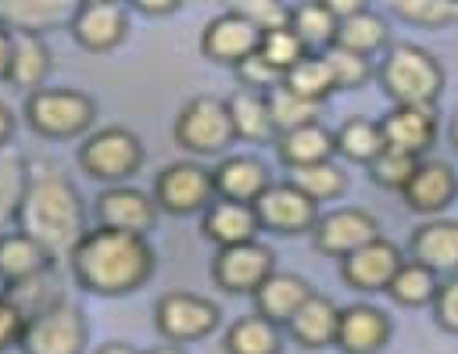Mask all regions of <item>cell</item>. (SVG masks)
Wrapping results in <instances>:
<instances>
[{
	"mask_svg": "<svg viewBox=\"0 0 458 354\" xmlns=\"http://www.w3.org/2000/svg\"><path fill=\"white\" fill-rule=\"evenodd\" d=\"M68 257L79 286L100 297L132 293L154 275V250L147 236L125 229H107V225L86 229Z\"/></svg>",
	"mask_w": 458,
	"mask_h": 354,
	"instance_id": "6da1fadb",
	"label": "cell"
},
{
	"mask_svg": "<svg viewBox=\"0 0 458 354\" xmlns=\"http://www.w3.org/2000/svg\"><path fill=\"white\" fill-rule=\"evenodd\" d=\"M18 229L47 247L50 257H68L72 247L86 232L82 200L64 172L54 164H36L25 182V197L18 207Z\"/></svg>",
	"mask_w": 458,
	"mask_h": 354,
	"instance_id": "7a4b0ae2",
	"label": "cell"
},
{
	"mask_svg": "<svg viewBox=\"0 0 458 354\" xmlns=\"http://www.w3.org/2000/svg\"><path fill=\"white\" fill-rule=\"evenodd\" d=\"M379 82L394 104L433 107L440 100V89H444V68L429 50L401 43L383 57Z\"/></svg>",
	"mask_w": 458,
	"mask_h": 354,
	"instance_id": "3957f363",
	"label": "cell"
},
{
	"mask_svg": "<svg viewBox=\"0 0 458 354\" xmlns=\"http://www.w3.org/2000/svg\"><path fill=\"white\" fill-rule=\"evenodd\" d=\"M25 118L39 136L68 139L89 129L93 100L79 89H32L25 100Z\"/></svg>",
	"mask_w": 458,
	"mask_h": 354,
	"instance_id": "277c9868",
	"label": "cell"
},
{
	"mask_svg": "<svg viewBox=\"0 0 458 354\" xmlns=\"http://www.w3.org/2000/svg\"><path fill=\"white\" fill-rule=\"evenodd\" d=\"M18 347H21V354H82L86 318L68 300H57V304L29 315Z\"/></svg>",
	"mask_w": 458,
	"mask_h": 354,
	"instance_id": "5b68a950",
	"label": "cell"
},
{
	"mask_svg": "<svg viewBox=\"0 0 458 354\" xmlns=\"http://www.w3.org/2000/svg\"><path fill=\"white\" fill-rule=\"evenodd\" d=\"M79 164L86 175L104 179V182H125L129 175H136V168L143 164V143L136 139V132L111 125L93 132L82 147H79Z\"/></svg>",
	"mask_w": 458,
	"mask_h": 354,
	"instance_id": "8992f818",
	"label": "cell"
},
{
	"mask_svg": "<svg viewBox=\"0 0 458 354\" xmlns=\"http://www.w3.org/2000/svg\"><path fill=\"white\" fill-rule=\"evenodd\" d=\"M233 139V118L218 97H193L175 118V143L190 154H222Z\"/></svg>",
	"mask_w": 458,
	"mask_h": 354,
	"instance_id": "52a82bcc",
	"label": "cell"
},
{
	"mask_svg": "<svg viewBox=\"0 0 458 354\" xmlns=\"http://www.w3.org/2000/svg\"><path fill=\"white\" fill-rule=\"evenodd\" d=\"M154 200L168 215H197L215 200V175L197 161H175L157 172Z\"/></svg>",
	"mask_w": 458,
	"mask_h": 354,
	"instance_id": "ba28073f",
	"label": "cell"
},
{
	"mask_svg": "<svg viewBox=\"0 0 458 354\" xmlns=\"http://www.w3.org/2000/svg\"><path fill=\"white\" fill-rule=\"evenodd\" d=\"M154 322L168 343H193V340H204L218 325V308L208 297L175 290V293H165L157 300Z\"/></svg>",
	"mask_w": 458,
	"mask_h": 354,
	"instance_id": "9c48e42d",
	"label": "cell"
},
{
	"mask_svg": "<svg viewBox=\"0 0 458 354\" xmlns=\"http://www.w3.org/2000/svg\"><path fill=\"white\" fill-rule=\"evenodd\" d=\"M254 211H258L261 229L279 232V236L308 232L318 222V204L293 182H268V190L254 200Z\"/></svg>",
	"mask_w": 458,
	"mask_h": 354,
	"instance_id": "30bf717a",
	"label": "cell"
},
{
	"mask_svg": "<svg viewBox=\"0 0 458 354\" xmlns=\"http://www.w3.org/2000/svg\"><path fill=\"white\" fill-rule=\"evenodd\" d=\"M272 272H276L272 250L258 240L218 247V257L211 265V275L225 293H254Z\"/></svg>",
	"mask_w": 458,
	"mask_h": 354,
	"instance_id": "8fae6325",
	"label": "cell"
},
{
	"mask_svg": "<svg viewBox=\"0 0 458 354\" xmlns=\"http://www.w3.org/2000/svg\"><path fill=\"white\" fill-rule=\"evenodd\" d=\"M311 236H315V247L322 254L347 257L351 250H358V247H365L369 240L379 236V222L361 207H340V211L322 215L311 225Z\"/></svg>",
	"mask_w": 458,
	"mask_h": 354,
	"instance_id": "7c38bea8",
	"label": "cell"
},
{
	"mask_svg": "<svg viewBox=\"0 0 458 354\" xmlns=\"http://www.w3.org/2000/svg\"><path fill=\"white\" fill-rule=\"evenodd\" d=\"M401 250L397 243L376 236L369 240L365 247L351 250L347 257H340V272H344V282L351 290H361V293H379L386 290V282L394 279V272L401 268Z\"/></svg>",
	"mask_w": 458,
	"mask_h": 354,
	"instance_id": "4fadbf2b",
	"label": "cell"
},
{
	"mask_svg": "<svg viewBox=\"0 0 458 354\" xmlns=\"http://www.w3.org/2000/svg\"><path fill=\"white\" fill-rule=\"evenodd\" d=\"M97 222L107 229H125V232L147 236L157 222V200L136 186L114 182L97 197Z\"/></svg>",
	"mask_w": 458,
	"mask_h": 354,
	"instance_id": "5bb4252c",
	"label": "cell"
},
{
	"mask_svg": "<svg viewBox=\"0 0 458 354\" xmlns=\"http://www.w3.org/2000/svg\"><path fill=\"white\" fill-rule=\"evenodd\" d=\"M68 29H72L79 46L100 54V50H111L125 39L129 18H125V7L118 0H82V7L75 11Z\"/></svg>",
	"mask_w": 458,
	"mask_h": 354,
	"instance_id": "9a60e30c",
	"label": "cell"
},
{
	"mask_svg": "<svg viewBox=\"0 0 458 354\" xmlns=\"http://www.w3.org/2000/svg\"><path fill=\"white\" fill-rule=\"evenodd\" d=\"M258 43H261V29L250 25L247 18L233 14V11L211 18V21L204 25V36H200L204 57H211V61H218V64H233V68H236L243 57H250V54L258 50Z\"/></svg>",
	"mask_w": 458,
	"mask_h": 354,
	"instance_id": "2e32d148",
	"label": "cell"
},
{
	"mask_svg": "<svg viewBox=\"0 0 458 354\" xmlns=\"http://www.w3.org/2000/svg\"><path fill=\"white\" fill-rule=\"evenodd\" d=\"M379 132H383V147L422 157L437 139V114H433V107L394 104V111L379 122Z\"/></svg>",
	"mask_w": 458,
	"mask_h": 354,
	"instance_id": "e0dca14e",
	"label": "cell"
},
{
	"mask_svg": "<svg viewBox=\"0 0 458 354\" xmlns=\"http://www.w3.org/2000/svg\"><path fill=\"white\" fill-rule=\"evenodd\" d=\"M401 197L419 215H440L458 197V175L444 161H419L411 179L404 182Z\"/></svg>",
	"mask_w": 458,
	"mask_h": 354,
	"instance_id": "ac0fdd59",
	"label": "cell"
},
{
	"mask_svg": "<svg viewBox=\"0 0 458 354\" xmlns=\"http://www.w3.org/2000/svg\"><path fill=\"white\" fill-rule=\"evenodd\" d=\"M390 340V318L372 304H351L336 322V347L344 354H376Z\"/></svg>",
	"mask_w": 458,
	"mask_h": 354,
	"instance_id": "d6986e66",
	"label": "cell"
},
{
	"mask_svg": "<svg viewBox=\"0 0 458 354\" xmlns=\"http://www.w3.org/2000/svg\"><path fill=\"white\" fill-rule=\"evenodd\" d=\"M204 236L218 247H233V243H247L258 236L261 222H258V211L254 204H243V200H229V197H215L208 207H204V222H200Z\"/></svg>",
	"mask_w": 458,
	"mask_h": 354,
	"instance_id": "ffe728a7",
	"label": "cell"
},
{
	"mask_svg": "<svg viewBox=\"0 0 458 354\" xmlns=\"http://www.w3.org/2000/svg\"><path fill=\"white\" fill-rule=\"evenodd\" d=\"M408 254L415 261H422L426 268H433L437 275H454L458 272V222H451V218L422 222L411 232Z\"/></svg>",
	"mask_w": 458,
	"mask_h": 354,
	"instance_id": "44dd1931",
	"label": "cell"
},
{
	"mask_svg": "<svg viewBox=\"0 0 458 354\" xmlns=\"http://www.w3.org/2000/svg\"><path fill=\"white\" fill-rule=\"evenodd\" d=\"M82 0H0V21L14 32H43L72 25Z\"/></svg>",
	"mask_w": 458,
	"mask_h": 354,
	"instance_id": "7402d4cb",
	"label": "cell"
},
{
	"mask_svg": "<svg viewBox=\"0 0 458 354\" xmlns=\"http://www.w3.org/2000/svg\"><path fill=\"white\" fill-rule=\"evenodd\" d=\"M211 175H215V197H229V200H243V204H254L272 182L265 161H258L250 154L225 157L218 168H211Z\"/></svg>",
	"mask_w": 458,
	"mask_h": 354,
	"instance_id": "603a6c76",
	"label": "cell"
},
{
	"mask_svg": "<svg viewBox=\"0 0 458 354\" xmlns=\"http://www.w3.org/2000/svg\"><path fill=\"white\" fill-rule=\"evenodd\" d=\"M50 261L54 257L47 254V247L39 240H32L25 229H4L0 232V275L7 286L47 272Z\"/></svg>",
	"mask_w": 458,
	"mask_h": 354,
	"instance_id": "cb8c5ba5",
	"label": "cell"
},
{
	"mask_svg": "<svg viewBox=\"0 0 458 354\" xmlns=\"http://www.w3.org/2000/svg\"><path fill=\"white\" fill-rule=\"evenodd\" d=\"M336 322H340V308L329 300V297H322V293H311L297 311H293V318L286 322V329H290V336L301 343V347H329V343H336Z\"/></svg>",
	"mask_w": 458,
	"mask_h": 354,
	"instance_id": "d4e9b609",
	"label": "cell"
},
{
	"mask_svg": "<svg viewBox=\"0 0 458 354\" xmlns=\"http://www.w3.org/2000/svg\"><path fill=\"white\" fill-rule=\"evenodd\" d=\"M311 297V286L301 279V275H290V272H272L258 290H254V304H258V315H265L268 322L276 325H286L293 318V311Z\"/></svg>",
	"mask_w": 458,
	"mask_h": 354,
	"instance_id": "484cf974",
	"label": "cell"
},
{
	"mask_svg": "<svg viewBox=\"0 0 458 354\" xmlns=\"http://www.w3.org/2000/svg\"><path fill=\"white\" fill-rule=\"evenodd\" d=\"M279 157L286 168H304V164H318V161H333L336 154V139L326 125L318 122H308V125H297L290 132H279Z\"/></svg>",
	"mask_w": 458,
	"mask_h": 354,
	"instance_id": "4316f807",
	"label": "cell"
},
{
	"mask_svg": "<svg viewBox=\"0 0 458 354\" xmlns=\"http://www.w3.org/2000/svg\"><path fill=\"white\" fill-rule=\"evenodd\" d=\"M47 72H50V50L39 39V32H14L11 29V68H7V79L25 86V89H39Z\"/></svg>",
	"mask_w": 458,
	"mask_h": 354,
	"instance_id": "83f0119b",
	"label": "cell"
},
{
	"mask_svg": "<svg viewBox=\"0 0 458 354\" xmlns=\"http://www.w3.org/2000/svg\"><path fill=\"white\" fill-rule=\"evenodd\" d=\"M229 118H233V132L240 139H268L276 129H272V114H268V100H265V89H250V86H240L229 100Z\"/></svg>",
	"mask_w": 458,
	"mask_h": 354,
	"instance_id": "f1b7e54d",
	"label": "cell"
},
{
	"mask_svg": "<svg viewBox=\"0 0 458 354\" xmlns=\"http://www.w3.org/2000/svg\"><path fill=\"white\" fill-rule=\"evenodd\" d=\"M279 325L268 322L265 315H247L236 318L225 333V350L229 354H279Z\"/></svg>",
	"mask_w": 458,
	"mask_h": 354,
	"instance_id": "f546056e",
	"label": "cell"
},
{
	"mask_svg": "<svg viewBox=\"0 0 458 354\" xmlns=\"http://www.w3.org/2000/svg\"><path fill=\"white\" fill-rule=\"evenodd\" d=\"M437 286H440V275H437L433 268H426L422 261L408 257V261H401V268H397L394 279L386 282V293H390L397 304H404V308H422V304L433 300Z\"/></svg>",
	"mask_w": 458,
	"mask_h": 354,
	"instance_id": "4dcf8cb0",
	"label": "cell"
},
{
	"mask_svg": "<svg viewBox=\"0 0 458 354\" xmlns=\"http://www.w3.org/2000/svg\"><path fill=\"white\" fill-rule=\"evenodd\" d=\"M286 25L297 32V39L308 46V54H311V50L322 54V50L336 39V18L329 14V7H326L322 0H308V4L293 7Z\"/></svg>",
	"mask_w": 458,
	"mask_h": 354,
	"instance_id": "1f68e13d",
	"label": "cell"
},
{
	"mask_svg": "<svg viewBox=\"0 0 458 354\" xmlns=\"http://www.w3.org/2000/svg\"><path fill=\"white\" fill-rule=\"evenodd\" d=\"M333 43L369 57V54H376V50L386 43V21L365 7V11H358V14L336 21V39H333Z\"/></svg>",
	"mask_w": 458,
	"mask_h": 354,
	"instance_id": "d6a6232c",
	"label": "cell"
},
{
	"mask_svg": "<svg viewBox=\"0 0 458 354\" xmlns=\"http://www.w3.org/2000/svg\"><path fill=\"white\" fill-rule=\"evenodd\" d=\"M336 154H344L347 161H358V164H369L379 150H383V132H379V122L372 118H347L336 132Z\"/></svg>",
	"mask_w": 458,
	"mask_h": 354,
	"instance_id": "836d02e7",
	"label": "cell"
},
{
	"mask_svg": "<svg viewBox=\"0 0 458 354\" xmlns=\"http://www.w3.org/2000/svg\"><path fill=\"white\" fill-rule=\"evenodd\" d=\"M283 86H290L297 97L315 100V104H322V100L336 89V86H333V72H329V64H326L322 54H304V57L283 75Z\"/></svg>",
	"mask_w": 458,
	"mask_h": 354,
	"instance_id": "e575fe53",
	"label": "cell"
},
{
	"mask_svg": "<svg viewBox=\"0 0 458 354\" xmlns=\"http://www.w3.org/2000/svg\"><path fill=\"white\" fill-rule=\"evenodd\" d=\"M265 100H268V114H272V129H276V132H290V129H297V125L318 122V104L297 97V93H293L290 86H283V82H276L272 89H265Z\"/></svg>",
	"mask_w": 458,
	"mask_h": 354,
	"instance_id": "d590c367",
	"label": "cell"
},
{
	"mask_svg": "<svg viewBox=\"0 0 458 354\" xmlns=\"http://www.w3.org/2000/svg\"><path fill=\"white\" fill-rule=\"evenodd\" d=\"M25 182H29V168L18 154H4L0 150V232L11 229V222H18V207L25 197Z\"/></svg>",
	"mask_w": 458,
	"mask_h": 354,
	"instance_id": "8d00e7d4",
	"label": "cell"
},
{
	"mask_svg": "<svg viewBox=\"0 0 458 354\" xmlns=\"http://www.w3.org/2000/svg\"><path fill=\"white\" fill-rule=\"evenodd\" d=\"M290 172H293L290 182H293L297 190H304L315 204H318V200H333V197H340L344 186H347L344 172H340L333 161H318V164H304V168H290Z\"/></svg>",
	"mask_w": 458,
	"mask_h": 354,
	"instance_id": "74e56055",
	"label": "cell"
},
{
	"mask_svg": "<svg viewBox=\"0 0 458 354\" xmlns=\"http://www.w3.org/2000/svg\"><path fill=\"white\" fill-rule=\"evenodd\" d=\"M258 54H261L279 75H286V72L308 54V46L297 39V32H293L290 25H279V29H265V32H261Z\"/></svg>",
	"mask_w": 458,
	"mask_h": 354,
	"instance_id": "f35d334b",
	"label": "cell"
},
{
	"mask_svg": "<svg viewBox=\"0 0 458 354\" xmlns=\"http://www.w3.org/2000/svg\"><path fill=\"white\" fill-rule=\"evenodd\" d=\"M419 161H422V157H415V154L383 147V150L369 161V172H372V182H379L383 190H404V182L411 179V172H415Z\"/></svg>",
	"mask_w": 458,
	"mask_h": 354,
	"instance_id": "ab89813d",
	"label": "cell"
},
{
	"mask_svg": "<svg viewBox=\"0 0 458 354\" xmlns=\"http://www.w3.org/2000/svg\"><path fill=\"white\" fill-rule=\"evenodd\" d=\"M322 57H326V64H329V72H333V86H336V89H358V86L369 79V57H365V54H354V50H347V46L329 43V46L322 50Z\"/></svg>",
	"mask_w": 458,
	"mask_h": 354,
	"instance_id": "60d3db41",
	"label": "cell"
},
{
	"mask_svg": "<svg viewBox=\"0 0 458 354\" xmlns=\"http://www.w3.org/2000/svg\"><path fill=\"white\" fill-rule=\"evenodd\" d=\"M390 4L411 25L440 29V25L458 21V0H390Z\"/></svg>",
	"mask_w": 458,
	"mask_h": 354,
	"instance_id": "b9f144b4",
	"label": "cell"
},
{
	"mask_svg": "<svg viewBox=\"0 0 458 354\" xmlns=\"http://www.w3.org/2000/svg\"><path fill=\"white\" fill-rule=\"evenodd\" d=\"M233 14L247 18L250 25H258L261 32L265 29H279L290 21V11L283 7V0H225Z\"/></svg>",
	"mask_w": 458,
	"mask_h": 354,
	"instance_id": "7bdbcfd3",
	"label": "cell"
},
{
	"mask_svg": "<svg viewBox=\"0 0 458 354\" xmlns=\"http://www.w3.org/2000/svg\"><path fill=\"white\" fill-rule=\"evenodd\" d=\"M429 304H433L437 325L458 336V272L447 275V279H440V286H437V293H433Z\"/></svg>",
	"mask_w": 458,
	"mask_h": 354,
	"instance_id": "ee69618b",
	"label": "cell"
},
{
	"mask_svg": "<svg viewBox=\"0 0 458 354\" xmlns=\"http://www.w3.org/2000/svg\"><path fill=\"white\" fill-rule=\"evenodd\" d=\"M236 75H240V82L243 86H250V89H272L276 82H283V75L254 50L250 57H243L240 64H236Z\"/></svg>",
	"mask_w": 458,
	"mask_h": 354,
	"instance_id": "f6af8a7d",
	"label": "cell"
},
{
	"mask_svg": "<svg viewBox=\"0 0 458 354\" xmlns=\"http://www.w3.org/2000/svg\"><path fill=\"white\" fill-rule=\"evenodd\" d=\"M25 322H29V315H25V311H21L7 293H0V350H7V347H18V343H21Z\"/></svg>",
	"mask_w": 458,
	"mask_h": 354,
	"instance_id": "bcb514c9",
	"label": "cell"
},
{
	"mask_svg": "<svg viewBox=\"0 0 458 354\" xmlns=\"http://www.w3.org/2000/svg\"><path fill=\"white\" fill-rule=\"evenodd\" d=\"M326 7H329V14L340 21V18H351V14H358V11H365V4L369 0H322Z\"/></svg>",
	"mask_w": 458,
	"mask_h": 354,
	"instance_id": "7dc6e473",
	"label": "cell"
},
{
	"mask_svg": "<svg viewBox=\"0 0 458 354\" xmlns=\"http://www.w3.org/2000/svg\"><path fill=\"white\" fill-rule=\"evenodd\" d=\"M182 0H132V7H140L143 14H172Z\"/></svg>",
	"mask_w": 458,
	"mask_h": 354,
	"instance_id": "c3c4849f",
	"label": "cell"
},
{
	"mask_svg": "<svg viewBox=\"0 0 458 354\" xmlns=\"http://www.w3.org/2000/svg\"><path fill=\"white\" fill-rule=\"evenodd\" d=\"M11 68V29L0 21V79H7Z\"/></svg>",
	"mask_w": 458,
	"mask_h": 354,
	"instance_id": "681fc988",
	"label": "cell"
},
{
	"mask_svg": "<svg viewBox=\"0 0 458 354\" xmlns=\"http://www.w3.org/2000/svg\"><path fill=\"white\" fill-rule=\"evenodd\" d=\"M11 132H14V118H11V111L0 104V150H4V143L11 139Z\"/></svg>",
	"mask_w": 458,
	"mask_h": 354,
	"instance_id": "f907efd6",
	"label": "cell"
},
{
	"mask_svg": "<svg viewBox=\"0 0 458 354\" xmlns=\"http://www.w3.org/2000/svg\"><path fill=\"white\" fill-rule=\"evenodd\" d=\"M97 354H140V350H132L129 343H104Z\"/></svg>",
	"mask_w": 458,
	"mask_h": 354,
	"instance_id": "816d5d0a",
	"label": "cell"
},
{
	"mask_svg": "<svg viewBox=\"0 0 458 354\" xmlns=\"http://www.w3.org/2000/svg\"><path fill=\"white\" fill-rule=\"evenodd\" d=\"M147 354H182V350H179V343H165V347H154Z\"/></svg>",
	"mask_w": 458,
	"mask_h": 354,
	"instance_id": "f5cc1de1",
	"label": "cell"
},
{
	"mask_svg": "<svg viewBox=\"0 0 458 354\" xmlns=\"http://www.w3.org/2000/svg\"><path fill=\"white\" fill-rule=\"evenodd\" d=\"M451 143L458 147V114H454V122H451Z\"/></svg>",
	"mask_w": 458,
	"mask_h": 354,
	"instance_id": "db71d44e",
	"label": "cell"
},
{
	"mask_svg": "<svg viewBox=\"0 0 458 354\" xmlns=\"http://www.w3.org/2000/svg\"><path fill=\"white\" fill-rule=\"evenodd\" d=\"M0 293H7V282H4V275H0Z\"/></svg>",
	"mask_w": 458,
	"mask_h": 354,
	"instance_id": "11a10c76",
	"label": "cell"
}]
</instances>
